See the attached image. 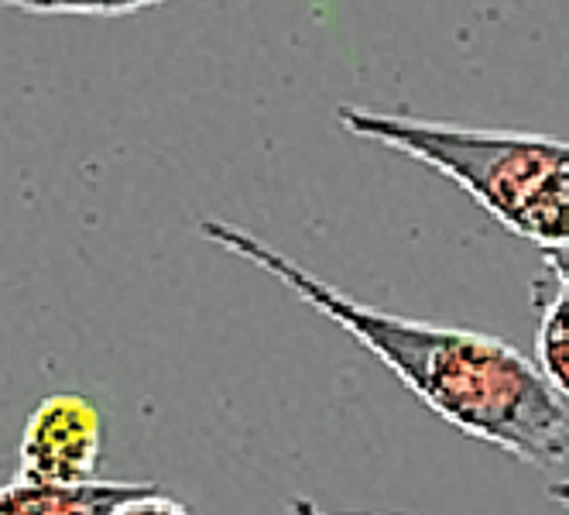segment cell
Masks as SVG:
<instances>
[{"label": "cell", "instance_id": "6da1fadb", "mask_svg": "<svg viewBox=\"0 0 569 515\" xmlns=\"http://www.w3.org/2000/svg\"><path fill=\"white\" fill-rule=\"evenodd\" d=\"M199 234L227 255L268 271L319 316L343 327L442 423L521 464L556 467L566 460L569 409L539 365L508 340L357 303L248 227L202 220Z\"/></svg>", "mask_w": 569, "mask_h": 515}, {"label": "cell", "instance_id": "7a4b0ae2", "mask_svg": "<svg viewBox=\"0 0 569 515\" xmlns=\"http://www.w3.org/2000/svg\"><path fill=\"white\" fill-rule=\"evenodd\" d=\"M343 131L453 179L511 234L542 251L569 241V141L340 107Z\"/></svg>", "mask_w": 569, "mask_h": 515}, {"label": "cell", "instance_id": "3957f363", "mask_svg": "<svg viewBox=\"0 0 569 515\" xmlns=\"http://www.w3.org/2000/svg\"><path fill=\"white\" fill-rule=\"evenodd\" d=\"M103 457V416L76 392H56L24 419L18 440V482L90 485Z\"/></svg>", "mask_w": 569, "mask_h": 515}, {"label": "cell", "instance_id": "277c9868", "mask_svg": "<svg viewBox=\"0 0 569 515\" xmlns=\"http://www.w3.org/2000/svg\"><path fill=\"white\" fill-rule=\"evenodd\" d=\"M144 482H90V485H34L11 478L0 488V515H113L148 495Z\"/></svg>", "mask_w": 569, "mask_h": 515}, {"label": "cell", "instance_id": "5b68a950", "mask_svg": "<svg viewBox=\"0 0 569 515\" xmlns=\"http://www.w3.org/2000/svg\"><path fill=\"white\" fill-rule=\"evenodd\" d=\"M536 365L562 403H569V289H556L542 299L536 330Z\"/></svg>", "mask_w": 569, "mask_h": 515}, {"label": "cell", "instance_id": "8992f818", "mask_svg": "<svg viewBox=\"0 0 569 515\" xmlns=\"http://www.w3.org/2000/svg\"><path fill=\"white\" fill-rule=\"evenodd\" d=\"M11 11L28 14H100V18H120L134 14L151 4H166V0H0Z\"/></svg>", "mask_w": 569, "mask_h": 515}, {"label": "cell", "instance_id": "52a82bcc", "mask_svg": "<svg viewBox=\"0 0 569 515\" xmlns=\"http://www.w3.org/2000/svg\"><path fill=\"white\" fill-rule=\"evenodd\" d=\"M113 515H192V512H189L182 502L169 498L161 488H151L148 495L134 498V502H128V505H120Z\"/></svg>", "mask_w": 569, "mask_h": 515}, {"label": "cell", "instance_id": "ba28073f", "mask_svg": "<svg viewBox=\"0 0 569 515\" xmlns=\"http://www.w3.org/2000/svg\"><path fill=\"white\" fill-rule=\"evenodd\" d=\"M546 268H549V275H552V279H556L559 286L569 289V241L546 251Z\"/></svg>", "mask_w": 569, "mask_h": 515}, {"label": "cell", "instance_id": "9c48e42d", "mask_svg": "<svg viewBox=\"0 0 569 515\" xmlns=\"http://www.w3.org/2000/svg\"><path fill=\"white\" fill-rule=\"evenodd\" d=\"M289 512H292V515H337V512L319 508V505L309 502V498H289Z\"/></svg>", "mask_w": 569, "mask_h": 515}, {"label": "cell", "instance_id": "30bf717a", "mask_svg": "<svg viewBox=\"0 0 569 515\" xmlns=\"http://www.w3.org/2000/svg\"><path fill=\"white\" fill-rule=\"evenodd\" d=\"M549 498L569 505V478H566V482H552V485H549Z\"/></svg>", "mask_w": 569, "mask_h": 515}]
</instances>
